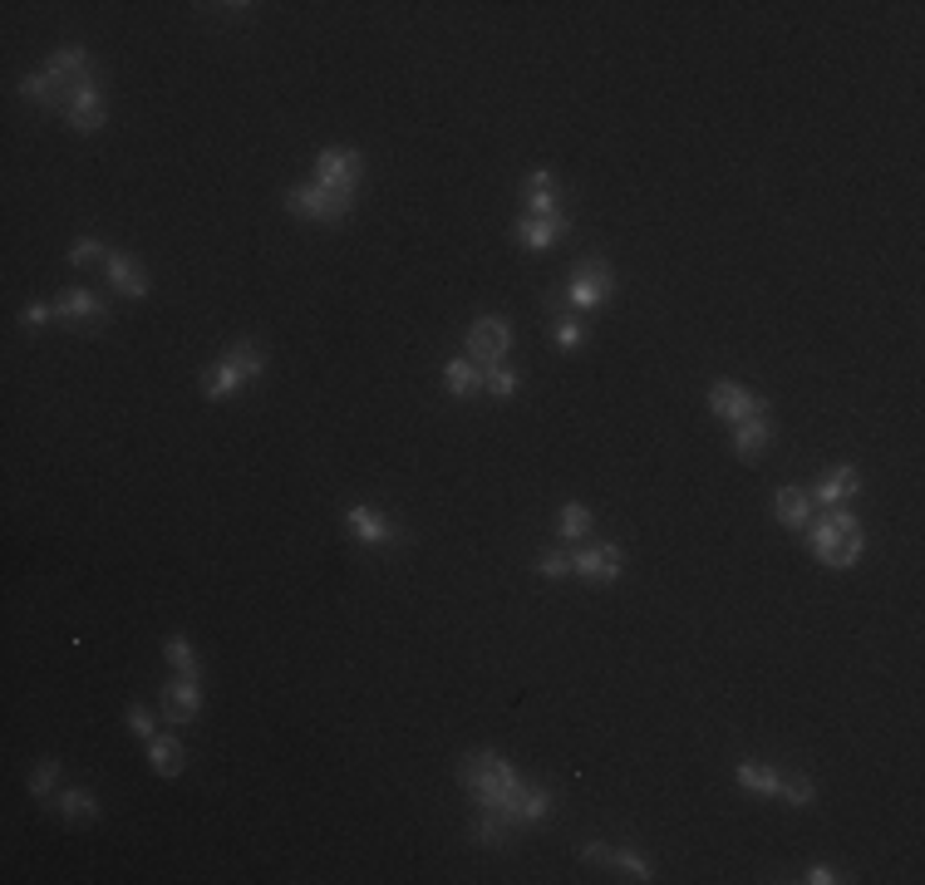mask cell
Instances as JSON below:
<instances>
[{
  "label": "cell",
  "mask_w": 925,
  "mask_h": 885,
  "mask_svg": "<svg viewBox=\"0 0 925 885\" xmlns=\"http://www.w3.org/2000/svg\"><path fill=\"white\" fill-rule=\"evenodd\" d=\"M513 832L517 826L507 822L497 807H478V822H473V836H478V846H488V851H497V846H507L513 842Z\"/></svg>",
  "instance_id": "cb8c5ba5"
},
{
  "label": "cell",
  "mask_w": 925,
  "mask_h": 885,
  "mask_svg": "<svg viewBox=\"0 0 925 885\" xmlns=\"http://www.w3.org/2000/svg\"><path fill=\"white\" fill-rule=\"evenodd\" d=\"M54 807H60V817H64V822H74V826H84V822L99 817V802H94L84 787H64V793H54Z\"/></svg>",
  "instance_id": "d4e9b609"
},
{
  "label": "cell",
  "mask_w": 925,
  "mask_h": 885,
  "mask_svg": "<svg viewBox=\"0 0 925 885\" xmlns=\"http://www.w3.org/2000/svg\"><path fill=\"white\" fill-rule=\"evenodd\" d=\"M610 290H616V271H610V261L601 257H587L571 266V286H566V306L576 310V315H587V310L606 306Z\"/></svg>",
  "instance_id": "277c9868"
},
{
  "label": "cell",
  "mask_w": 925,
  "mask_h": 885,
  "mask_svg": "<svg viewBox=\"0 0 925 885\" xmlns=\"http://www.w3.org/2000/svg\"><path fill=\"white\" fill-rule=\"evenodd\" d=\"M773 442V419H768V409L763 413H749V419H739L733 423V453L739 458H758L763 448Z\"/></svg>",
  "instance_id": "ffe728a7"
},
{
  "label": "cell",
  "mask_w": 925,
  "mask_h": 885,
  "mask_svg": "<svg viewBox=\"0 0 925 885\" xmlns=\"http://www.w3.org/2000/svg\"><path fill=\"white\" fill-rule=\"evenodd\" d=\"M109 315V306H103L94 290H64L60 300H54V320H103Z\"/></svg>",
  "instance_id": "603a6c76"
},
{
  "label": "cell",
  "mask_w": 925,
  "mask_h": 885,
  "mask_svg": "<svg viewBox=\"0 0 925 885\" xmlns=\"http://www.w3.org/2000/svg\"><path fill=\"white\" fill-rule=\"evenodd\" d=\"M517 389H522V379H517L513 364H493V370H483V394H488V399L507 403V399H517Z\"/></svg>",
  "instance_id": "f1b7e54d"
},
{
  "label": "cell",
  "mask_w": 925,
  "mask_h": 885,
  "mask_svg": "<svg viewBox=\"0 0 925 885\" xmlns=\"http://www.w3.org/2000/svg\"><path fill=\"white\" fill-rule=\"evenodd\" d=\"M365 177V158L355 148H320L316 158V183L335 187V192H355Z\"/></svg>",
  "instance_id": "52a82bcc"
},
{
  "label": "cell",
  "mask_w": 925,
  "mask_h": 885,
  "mask_svg": "<svg viewBox=\"0 0 925 885\" xmlns=\"http://www.w3.org/2000/svg\"><path fill=\"white\" fill-rule=\"evenodd\" d=\"M158 713H163L168 723H193L197 713H202V684L197 680H168L163 694H158Z\"/></svg>",
  "instance_id": "30bf717a"
},
{
  "label": "cell",
  "mask_w": 925,
  "mask_h": 885,
  "mask_svg": "<svg viewBox=\"0 0 925 885\" xmlns=\"http://www.w3.org/2000/svg\"><path fill=\"white\" fill-rule=\"evenodd\" d=\"M163 655H168V664H173V674H183V680H202V664H197L193 639L168 635V639H163Z\"/></svg>",
  "instance_id": "484cf974"
},
{
  "label": "cell",
  "mask_w": 925,
  "mask_h": 885,
  "mask_svg": "<svg viewBox=\"0 0 925 885\" xmlns=\"http://www.w3.org/2000/svg\"><path fill=\"white\" fill-rule=\"evenodd\" d=\"M591 507L587 502H566L562 516H556V532H562V541H581V536H591Z\"/></svg>",
  "instance_id": "f546056e"
},
{
  "label": "cell",
  "mask_w": 925,
  "mask_h": 885,
  "mask_svg": "<svg viewBox=\"0 0 925 885\" xmlns=\"http://www.w3.org/2000/svg\"><path fill=\"white\" fill-rule=\"evenodd\" d=\"M546 812H552V793H546V787H527V783L517 787V797L503 807V817L517 826V832H522V826H536Z\"/></svg>",
  "instance_id": "d6986e66"
},
{
  "label": "cell",
  "mask_w": 925,
  "mask_h": 885,
  "mask_svg": "<svg viewBox=\"0 0 925 885\" xmlns=\"http://www.w3.org/2000/svg\"><path fill=\"white\" fill-rule=\"evenodd\" d=\"M807 885H832V881H842V875L832 871V865H807V875H802Z\"/></svg>",
  "instance_id": "74e56055"
},
{
  "label": "cell",
  "mask_w": 925,
  "mask_h": 885,
  "mask_svg": "<svg viewBox=\"0 0 925 885\" xmlns=\"http://www.w3.org/2000/svg\"><path fill=\"white\" fill-rule=\"evenodd\" d=\"M536 576L566 581L571 576V551H536Z\"/></svg>",
  "instance_id": "836d02e7"
},
{
  "label": "cell",
  "mask_w": 925,
  "mask_h": 885,
  "mask_svg": "<svg viewBox=\"0 0 925 885\" xmlns=\"http://www.w3.org/2000/svg\"><path fill=\"white\" fill-rule=\"evenodd\" d=\"M522 207H527V216H556V212H562V192H556L552 167H536V173H527Z\"/></svg>",
  "instance_id": "e0dca14e"
},
{
  "label": "cell",
  "mask_w": 925,
  "mask_h": 885,
  "mask_svg": "<svg viewBox=\"0 0 925 885\" xmlns=\"http://www.w3.org/2000/svg\"><path fill=\"white\" fill-rule=\"evenodd\" d=\"M778 797H782L788 807H813V802H817V783H813V777H782V783H778Z\"/></svg>",
  "instance_id": "4dcf8cb0"
},
{
  "label": "cell",
  "mask_w": 925,
  "mask_h": 885,
  "mask_svg": "<svg viewBox=\"0 0 925 885\" xmlns=\"http://www.w3.org/2000/svg\"><path fill=\"white\" fill-rule=\"evenodd\" d=\"M847 532H856V516L847 512V507H827V516L817 526H807V551H813L817 561L827 557V551H832L837 541H842Z\"/></svg>",
  "instance_id": "2e32d148"
},
{
  "label": "cell",
  "mask_w": 925,
  "mask_h": 885,
  "mask_svg": "<svg viewBox=\"0 0 925 885\" xmlns=\"http://www.w3.org/2000/svg\"><path fill=\"white\" fill-rule=\"evenodd\" d=\"M355 207V192H335V187H320V183H300L286 192V212L291 216H306V222H325V227H335V222H345Z\"/></svg>",
  "instance_id": "3957f363"
},
{
  "label": "cell",
  "mask_w": 925,
  "mask_h": 885,
  "mask_svg": "<svg viewBox=\"0 0 925 885\" xmlns=\"http://www.w3.org/2000/svg\"><path fill=\"white\" fill-rule=\"evenodd\" d=\"M64 124L74 128V134H94V128L103 124V94H99V79H79L70 94V103H64Z\"/></svg>",
  "instance_id": "9c48e42d"
},
{
  "label": "cell",
  "mask_w": 925,
  "mask_h": 885,
  "mask_svg": "<svg viewBox=\"0 0 925 885\" xmlns=\"http://www.w3.org/2000/svg\"><path fill=\"white\" fill-rule=\"evenodd\" d=\"M148 768H153L158 777H183V768H187L183 738H173V733H158V738L148 743Z\"/></svg>",
  "instance_id": "44dd1931"
},
{
  "label": "cell",
  "mask_w": 925,
  "mask_h": 885,
  "mask_svg": "<svg viewBox=\"0 0 925 885\" xmlns=\"http://www.w3.org/2000/svg\"><path fill=\"white\" fill-rule=\"evenodd\" d=\"M556 345H562V350H581V345H587V325H581L576 310L556 320Z\"/></svg>",
  "instance_id": "e575fe53"
},
{
  "label": "cell",
  "mask_w": 925,
  "mask_h": 885,
  "mask_svg": "<svg viewBox=\"0 0 925 885\" xmlns=\"http://www.w3.org/2000/svg\"><path fill=\"white\" fill-rule=\"evenodd\" d=\"M571 576H581L587 586L610 590L626 576V551L616 541H596V546H576L571 551Z\"/></svg>",
  "instance_id": "5b68a950"
},
{
  "label": "cell",
  "mask_w": 925,
  "mask_h": 885,
  "mask_svg": "<svg viewBox=\"0 0 925 885\" xmlns=\"http://www.w3.org/2000/svg\"><path fill=\"white\" fill-rule=\"evenodd\" d=\"M443 389H448L453 399H478V394H483V370H478L468 354H458V360L443 364Z\"/></svg>",
  "instance_id": "7402d4cb"
},
{
  "label": "cell",
  "mask_w": 925,
  "mask_h": 885,
  "mask_svg": "<svg viewBox=\"0 0 925 885\" xmlns=\"http://www.w3.org/2000/svg\"><path fill=\"white\" fill-rule=\"evenodd\" d=\"M581 861L587 865H610V871H626L630 881H655L650 875V861L645 856H636V851H626V846H606V842H591V846H581Z\"/></svg>",
  "instance_id": "7c38bea8"
},
{
  "label": "cell",
  "mask_w": 925,
  "mask_h": 885,
  "mask_svg": "<svg viewBox=\"0 0 925 885\" xmlns=\"http://www.w3.org/2000/svg\"><path fill=\"white\" fill-rule=\"evenodd\" d=\"M856 487H862V473H856V463L827 468V473L817 477V487H813V502H817V507H847V502L856 497Z\"/></svg>",
  "instance_id": "9a60e30c"
},
{
  "label": "cell",
  "mask_w": 925,
  "mask_h": 885,
  "mask_svg": "<svg viewBox=\"0 0 925 885\" xmlns=\"http://www.w3.org/2000/svg\"><path fill=\"white\" fill-rule=\"evenodd\" d=\"M862 557H866V536H862V526H856V532H847L842 541H837L832 551H827L823 566H832V571H852Z\"/></svg>",
  "instance_id": "83f0119b"
},
{
  "label": "cell",
  "mask_w": 925,
  "mask_h": 885,
  "mask_svg": "<svg viewBox=\"0 0 925 885\" xmlns=\"http://www.w3.org/2000/svg\"><path fill=\"white\" fill-rule=\"evenodd\" d=\"M507 350H513V320H507V315H483V320H473L462 354H468V360H473L478 370L507 364Z\"/></svg>",
  "instance_id": "8992f818"
},
{
  "label": "cell",
  "mask_w": 925,
  "mask_h": 885,
  "mask_svg": "<svg viewBox=\"0 0 925 885\" xmlns=\"http://www.w3.org/2000/svg\"><path fill=\"white\" fill-rule=\"evenodd\" d=\"M813 512H817V502H813L807 487H782V493L773 497V516H778L782 526H792V532H807V526H813Z\"/></svg>",
  "instance_id": "ac0fdd59"
},
{
  "label": "cell",
  "mask_w": 925,
  "mask_h": 885,
  "mask_svg": "<svg viewBox=\"0 0 925 885\" xmlns=\"http://www.w3.org/2000/svg\"><path fill=\"white\" fill-rule=\"evenodd\" d=\"M763 409H768V403H763L753 389L733 384V379H719V384L710 389V413H714V419H724L729 428H733L739 419H749V413H763Z\"/></svg>",
  "instance_id": "ba28073f"
},
{
  "label": "cell",
  "mask_w": 925,
  "mask_h": 885,
  "mask_svg": "<svg viewBox=\"0 0 925 885\" xmlns=\"http://www.w3.org/2000/svg\"><path fill=\"white\" fill-rule=\"evenodd\" d=\"M103 257H109V247H103L99 237H79V241H74V247H70V266H74V271L94 266V261H99V266H103Z\"/></svg>",
  "instance_id": "d6a6232c"
},
{
  "label": "cell",
  "mask_w": 925,
  "mask_h": 885,
  "mask_svg": "<svg viewBox=\"0 0 925 885\" xmlns=\"http://www.w3.org/2000/svg\"><path fill=\"white\" fill-rule=\"evenodd\" d=\"M124 719H128V728H134V738L144 743V748L158 738V719L144 709V703H128V713H124Z\"/></svg>",
  "instance_id": "d590c367"
},
{
  "label": "cell",
  "mask_w": 925,
  "mask_h": 885,
  "mask_svg": "<svg viewBox=\"0 0 925 885\" xmlns=\"http://www.w3.org/2000/svg\"><path fill=\"white\" fill-rule=\"evenodd\" d=\"M458 783L468 787V797H473L478 807H497V812H503L517 797L522 777H517V768L507 758H497V752H468V758L458 762Z\"/></svg>",
  "instance_id": "6da1fadb"
},
{
  "label": "cell",
  "mask_w": 925,
  "mask_h": 885,
  "mask_svg": "<svg viewBox=\"0 0 925 885\" xmlns=\"http://www.w3.org/2000/svg\"><path fill=\"white\" fill-rule=\"evenodd\" d=\"M513 232H517V241H522L527 251H552L556 241L571 232V216H566V212H556V216H522Z\"/></svg>",
  "instance_id": "4fadbf2b"
},
{
  "label": "cell",
  "mask_w": 925,
  "mask_h": 885,
  "mask_svg": "<svg viewBox=\"0 0 925 885\" xmlns=\"http://www.w3.org/2000/svg\"><path fill=\"white\" fill-rule=\"evenodd\" d=\"M54 315V306H40V300H35V306H25L21 310V325L25 329H45V320Z\"/></svg>",
  "instance_id": "8d00e7d4"
},
{
  "label": "cell",
  "mask_w": 925,
  "mask_h": 885,
  "mask_svg": "<svg viewBox=\"0 0 925 885\" xmlns=\"http://www.w3.org/2000/svg\"><path fill=\"white\" fill-rule=\"evenodd\" d=\"M54 787H60V762L45 758L40 768L30 772V797H40V802H54Z\"/></svg>",
  "instance_id": "1f68e13d"
},
{
  "label": "cell",
  "mask_w": 925,
  "mask_h": 885,
  "mask_svg": "<svg viewBox=\"0 0 925 885\" xmlns=\"http://www.w3.org/2000/svg\"><path fill=\"white\" fill-rule=\"evenodd\" d=\"M267 374V350H261L257 340H237L226 354H217L212 364H207V374H202V394L212 403H222V399H237L242 389H247L251 379H261Z\"/></svg>",
  "instance_id": "7a4b0ae2"
},
{
  "label": "cell",
  "mask_w": 925,
  "mask_h": 885,
  "mask_svg": "<svg viewBox=\"0 0 925 885\" xmlns=\"http://www.w3.org/2000/svg\"><path fill=\"white\" fill-rule=\"evenodd\" d=\"M345 532H350L360 546H394V541H399V532H394L390 516L374 512V507H365V502L345 507Z\"/></svg>",
  "instance_id": "8fae6325"
},
{
  "label": "cell",
  "mask_w": 925,
  "mask_h": 885,
  "mask_svg": "<svg viewBox=\"0 0 925 885\" xmlns=\"http://www.w3.org/2000/svg\"><path fill=\"white\" fill-rule=\"evenodd\" d=\"M103 276H109V286L128 300H144L148 290H153L148 286V271L138 266L134 257H124V251H109V257H103Z\"/></svg>",
  "instance_id": "5bb4252c"
},
{
  "label": "cell",
  "mask_w": 925,
  "mask_h": 885,
  "mask_svg": "<svg viewBox=\"0 0 925 885\" xmlns=\"http://www.w3.org/2000/svg\"><path fill=\"white\" fill-rule=\"evenodd\" d=\"M739 787H749V793H758V797H778V783H782V772L778 768H763V762H739Z\"/></svg>",
  "instance_id": "4316f807"
}]
</instances>
